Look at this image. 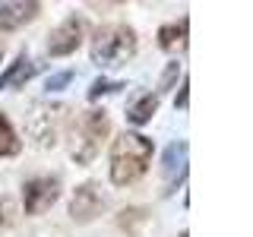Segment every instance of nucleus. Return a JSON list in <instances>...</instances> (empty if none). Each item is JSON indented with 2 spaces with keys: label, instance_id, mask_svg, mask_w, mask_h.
I'll return each instance as SVG.
<instances>
[{
  "label": "nucleus",
  "instance_id": "20e7f679",
  "mask_svg": "<svg viewBox=\"0 0 253 237\" xmlns=\"http://www.w3.org/2000/svg\"><path fill=\"white\" fill-rule=\"evenodd\" d=\"M63 114H67V108L63 105H51V101H35L26 117V130L35 146H54L60 136V123H63Z\"/></svg>",
  "mask_w": 253,
  "mask_h": 237
},
{
  "label": "nucleus",
  "instance_id": "4468645a",
  "mask_svg": "<svg viewBox=\"0 0 253 237\" xmlns=\"http://www.w3.org/2000/svg\"><path fill=\"white\" fill-rule=\"evenodd\" d=\"M117 225H121V231H126L130 237H136L142 228L149 225V212L142 209V205H130V209H124L121 215H117Z\"/></svg>",
  "mask_w": 253,
  "mask_h": 237
},
{
  "label": "nucleus",
  "instance_id": "0eeeda50",
  "mask_svg": "<svg viewBox=\"0 0 253 237\" xmlns=\"http://www.w3.org/2000/svg\"><path fill=\"white\" fill-rule=\"evenodd\" d=\"M83 35H85V22L79 19L76 13L67 16V19L51 32V38H47V54H51V57H70V54L83 44Z\"/></svg>",
  "mask_w": 253,
  "mask_h": 237
},
{
  "label": "nucleus",
  "instance_id": "6e6552de",
  "mask_svg": "<svg viewBox=\"0 0 253 237\" xmlns=\"http://www.w3.org/2000/svg\"><path fill=\"white\" fill-rule=\"evenodd\" d=\"M187 139H177L171 142L168 149H165L162 155V174H165V184H168V190H174V184H180V180L187 177Z\"/></svg>",
  "mask_w": 253,
  "mask_h": 237
},
{
  "label": "nucleus",
  "instance_id": "39448f33",
  "mask_svg": "<svg viewBox=\"0 0 253 237\" xmlns=\"http://www.w3.org/2000/svg\"><path fill=\"white\" fill-rule=\"evenodd\" d=\"M60 196V177H32L22 187V209L26 215H42Z\"/></svg>",
  "mask_w": 253,
  "mask_h": 237
},
{
  "label": "nucleus",
  "instance_id": "f257e3e1",
  "mask_svg": "<svg viewBox=\"0 0 253 237\" xmlns=\"http://www.w3.org/2000/svg\"><path fill=\"white\" fill-rule=\"evenodd\" d=\"M152 161V139L142 133H124L111 146V184L114 187H130L149 171Z\"/></svg>",
  "mask_w": 253,
  "mask_h": 237
},
{
  "label": "nucleus",
  "instance_id": "2eb2a0df",
  "mask_svg": "<svg viewBox=\"0 0 253 237\" xmlns=\"http://www.w3.org/2000/svg\"><path fill=\"white\" fill-rule=\"evenodd\" d=\"M16 221H19V209H16V202L10 199V196H0V234H6Z\"/></svg>",
  "mask_w": 253,
  "mask_h": 237
},
{
  "label": "nucleus",
  "instance_id": "1a4fd4ad",
  "mask_svg": "<svg viewBox=\"0 0 253 237\" xmlns=\"http://www.w3.org/2000/svg\"><path fill=\"white\" fill-rule=\"evenodd\" d=\"M42 13V3H26V0H6L0 3V32H16L22 29L26 22H32L35 16Z\"/></svg>",
  "mask_w": 253,
  "mask_h": 237
},
{
  "label": "nucleus",
  "instance_id": "423d86ee",
  "mask_svg": "<svg viewBox=\"0 0 253 237\" xmlns=\"http://www.w3.org/2000/svg\"><path fill=\"white\" fill-rule=\"evenodd\" d=\"M105 193H101L98 184H79L73 199H70V218L76 221V225H89L92 218L101 215V209H105Z\"/></svg>",
  "mask_w": 253,
  "mask_h": 237
},
{
  "label": "nucleus",
  "instance_id": "ddd939ff",
  "mask_svg": "<svg viewBox=\"0 0 253 237\" xmlns=\"http://www.w3.org/2000/svg\"><path fill=\"white\" fill-rule=\"evenodd\" d=\"M158 111V95H142V98H136L130 105V111H126V120H130L133 126H142L152 120V114Z\"/></svg>",
  "mask_w": 253,
  "mask_h": 237
},
{
  "label": "nucleus",
  "instance_id": "a211bd4d",
  "mask_svg": "<svg viewBox=\"0 0 253 237\" xmlns=\"http://www.w3.org/2000/svg\"><path fill=\"white\" fill-rule=\"evenodd\" d=\"M177 60H171L168 63V67H165V73H162V82H158V89H162V92H168L171 89V85H174V79H177Z\"/></svg>",
  "mask_w": 253,
  "mask_h": 237
},
{
  "label": "nucleus",
  "instance_id": "412c9836",
  "mask_svg": "<svg viewBox=\"0 0 253 237\" xmlns=\"http://www.w3.org/2000/svg\"><path fill=\"white\" fill-rule=\"evenodd\" d=\"M0 57H3V44H0Z\"/></svg>",
  "mask_w": 253,
  "mask_h": 237
},
{
  "label": "nucleus",
  "instance_id": "f8f14e48",
  "mask_svg": "<svg viewBox=\"0 0 253 237\" xmlns=\"http://www.w3.org/2000/svg\"><path fill=\"white\" fill-rule=\"evenodd\" d=\"M19 149H22L19 133H16V126H13L10 117L0 111V158H13V155H19Z\"/></svg>",
  "mask_w": 253,
  "mask_h": 237
},
{
  "label": "nucleus",
  "instance_id": "6ab92c4d",
  "mask_svg": "<svg viewBox=\"0 0 253 237\" xmlns=\"http://www.w3.org/2000/svg\"><path fill=\"white\" fill-rule=\"evenodd\" d=\"M187 105H190V79L184 76V82H180V92H177V108L187 111Z\"/></svg>",
  "mask_w": 253,
  "mask_h": 237
},
{
  "label": "nucleus",
  "instance_id": "7ed1b4c3",
  "mask_svg": "<svg viewBox=\"0 0 253 237\" xmlns=\"http://www.w3.org/2000/svg\"><path fill=\"white\" fill-rule=\"evenodd\" d=\"M108 133H111V120H108L105 111H85V114H79V120L73 126V149H70L76 164H89L98 155Z\"/></svg>",
  "mask_w": 253,
  "mask_h": 237
},
{
  "label": "nucleus",
  "instance_id": "9d476101",
  "mask_svg": "<svg viewBox=\"0 0 253 237\" xmlns=\"http://www.w3.org/2000/svg\"><path fill=\"white\" fill-rule=\"evenodd\" d=\"M35 73H38V63L32 60L29 54H19V57L0 73V92H3V89H22Z\"/></svg>",
  "mask_w": 253,
  "mask_h": 237
},
{
  "label": "nucleus",
  "instance_id": "aec40b11",
  "mask_svg": "<svg viewBox=\"0 0 253 237\" xmlns=\"http://www.w3.org/2000/svg\"><path fill=\"white\" fill-rule=\"evenodd\" d=\"M177 237H190V234H187V231H180V234H177Z\"/></svg>",
  "mask_w": 253,
  "mask_h": 237
},
{
  "label": "nucleus",
  "instance_id": "dca6fc26",
  "mask_svg": "<svg viewBox=\"0 0 253 237\" xmlns=\"http://www.w3.org/2000/svg\"><path fill=\"white\" fill-rule=\"evenodd\" d=\"M121 89H126V85L121 82V79H95V82H92V89H89V98H92V101H98L101 95L121 92Z\"/></svg>",
  "mask_w": 253,
  "mask_h": 237
},
{
  "label": "nucleus",
  "instance_id": "9b49d317",
  "mask_svg": "<svg viewBox=\"0 0 253 237\" xmlns=\"http://www.w3.org/2000/svg\"><path fill=\"white\" fill-rule=\"evenodd\" d=\"M187 29H190V19L184 16L180 22H168V26L158 29V47L162 51H171L177 44H187Z\"/></svg>",
  "mask_w": 253,
  "mask_h": 237
},
{
  "label": "nucleus",
  "instance_id": "f3484780",
  "mask_svg": "<svg viewBox=\"0 0 253 237\" xmlns=\"http://www.w3.org/2000/svg\"><path fill=\"white\" fill-rule=\"evenodd\" d=\"M70 79H73V70H63V73H54L51 79H47V92H60L70 85Z\"/></svg>",
  "mask_w": 253,
  "mask_h": 237
},
{
  "label": "nucleus",
  "instance_id": "f03ea898",
  "mask_svg": "<svg viewBox=\"0 0 253 237\" xmlns=\"http://www.w3.org/2000/svg\"><path fill=\"white\" fill-rule=\"evenodd\" d=\"M133 51H136V32L124 22L101 26L92 38V60L98 67H117L126 57H133Z\"/></svg>",
  "mask_w": 253,
  "mask_h": 237
}]
</instances>
